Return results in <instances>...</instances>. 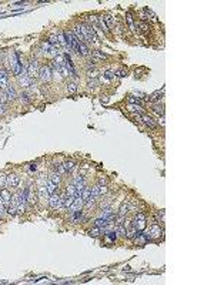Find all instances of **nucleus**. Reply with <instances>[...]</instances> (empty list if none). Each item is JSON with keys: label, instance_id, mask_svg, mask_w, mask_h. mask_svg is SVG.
<instances>
[{"label": "nucleus", "instance_id": "33", "mask_svg": "<svg viewBox=\"0 0 214 285\" xmlns=\"http://www.w3.org/2000/svg\"><path fill=\"white\" fill-rule=\"evenodd\" d=\"M153 110H154V111H156L157 114H161V116L164 114V108H163V106H160V104H156Z\"/></svg>", "mask_w": 214, "mask_h": 285}, {"label": "nucleus", "instance_id": "3", "mask_svg": "<svg viewBox=\"0 0 214 285\" xmlns=\"http://www.w3.org/2000/svg\"><path fill=\"white\" fill-rule=\"evenodd\" d=\"M133 225L136 227V230L139 232H141L146 228V215L143 214V212H139V214L136 215V218H134V223H133Z\"/></svg>", "mask_w": 214, "mask_h": 285}, {"label": "nucleus", "instance_id": "41", "mask_svg": "<svg viewBox=\"0 0 214 285\" xmlns=\"http://www.w3.org/2000/svg\"><path fill=\"white\" fill-rule=\"evenodd\" d=\"M104 21L109 23V27H113V26H114V20L111 19V16H106L104 17Z\"/></svg>", "mask_w": 214, "mask_h": 285}, {"label": "nucleus", "instance_id": "38", "mask_svg": "<svg viewBox=\"0 0 214 285\" xmlns=\"http://www.w3.org/2000/svg\"><path fill=\"white\" fill-rule=\"evenodd\" d=\"M128 110H130V111H141V107L137 106V104H130V106H128Z\"/></svg>", "mask_w": 214, "mask_h": 285}, {"label": "nucleus", "instance_id": "21", "mask_svg": "<svg viewBox=\"0 0 214 285\" xmlns=\"http://www.w3.org/2000/svg\"><path fill=\"white\" fill-rule=\"evenodd\" d=\"M94 224H96V227H97V228H106L107 225H109V223H107V219L101 218V217H100V218H97V219H96V221H94Z\"/></svg>", "mask_w": 214, "mask_h": 285}, {"label": "nucleus", "instance_id": "52", "mask_svg": "<svg viewBox=\"0 0 214 285\" xmlns=\"http://www.w3.org/2000/svg\"><path fill=\"white\" fill-rule=\"evenodd\" d=\"M96 76H97V71H89V77H93V79H94Z\"/></svg>", "mask_w": 214, "mask_h": 285}, {"label": "nucleus", "instance_id": "49", "mask_svg": "<svg viewBox=\"0 0 214 285\" xmlns=\"http://www.w3.org/2000/svg\"><path fill=\"white\" fill-rule=\"evenodd\" d=\"M3 212H4V204H3V201H2V198H0V217L3 215Z\"/></svg>", "mask_w": 214, "mask_h": 285}, {"label": "nucleus", "instance_id": "8", "mask_svg": "<svg viewBox=\"0 0 214 285\" xmlns=\"http://www.w3.org/2000/svg\"><path fill=\"white\" fill-rule=\"evenodd\" d=\"M0 198H2V201H3L4 207L10 204V201H12V194L9 193V190H6V188H2L0 190Z\"/></svg>", "mask_w": 214, "mask_h": 285}, {"label": "nucleus", "instance_id": "26", "mask_svg": "<svg viewBox=\"0 0 214 285\" xmlns=\"http://www.w3.org/2000/svg\"><path fill=\"white\" fill-rule=\"evenodd\" d=\"M161 96H163V91H156V93H153L151 97H150V100L151 101H156V103H159L161 100Z\"/></svg>", "mask_w": 214, "mask_h": 285}, {"label": "nucleus", "instance_id": "34", "mask_svg": "<svg viewBox=\"0 0 214 285\" xmlns=\"http://www.w3.org/2000/svg\"><path fill=\"white\" fill-rule=\"evenodd\" d=\"M99 24H100V27H101V30H103V32H109V27H107L106 21L103 20V17H100V19H99Z\"/></svg>", "mask_w": 214, "mask_h": 285}, {"label": "nucleus", "instance_id": "10", "mask_svg": "<svg viewBox=\"0 0 214 285\" xmlns=\"http://www.w3.org/2000/svg\"><path fill=\"white\" fill-rule=\"evenodd\" d=\"M57 40H59V46H62L63 50H70L69 49V46H67V41H66V37H64V33H63L62 30H59L57 32Z\"/></svg>", "mask_w": 214, "mask_h": 285}, {"label": "nucleus", "instance_id": "35", "mask_svg": "<svg viewBox=\"0 0 214 285\" xmlns=\"http://www.w3.org/2000/svg\"><path fill=\"white\" fill-rule=\"evenodd\" d=\"M96 203V198H93V197H90V198L87 200V201H84V205L87 207V208H90V207H93Z\"/></svg>", "mask_w": 214, "mask_h": 285}, {"label": "nucleus", "instance_id": "16", "mask_svg": "<svg viewBox=\"0 0 214 285\" xmlns=\"http://www.w3.org/2000/svg\"><path fill=\"white\" fill-rule=\"evenodd\" d=\"M7 74L4 71H0V88H7Z\"/></svg>", "mask_w": 214, "mask_h": 285}, {"label": "nucleus", "instance_id": "13", "mask_svg": "<svg viewBox=\"0 0 214 285\" xmlns=\"http://www.w3.org/2000/svg\"><path fill=\"white\" fill-rule=\"evenodd\" d=\"M78 54H82V56H89L90 54V50H89V47L86 46L84 41L78 43Z\"/></svg>", "mask_w": 214, "mask_h": 285}, {"label": "nucleus", "instance_id": "28", "mask_svg": "<svg viewBox=\"0 0 214 285\" xmlns=\"http://www.w3.org/2000/svg\"><path fill=\"white\" fill-rule=\"evenodd\" d=\"M91 197H93V198H96V200H97V198H99V197H100V193H99V184H97V186H94V187H93V188H91Z\"/></svg>", "mask_w": 214, "mask_h": 285}, {"label": "nucleus", "instance_id": "25", "mask_svg": "<svg viewBox=\"0 0 214 285\" xmlns=\"http://www.w3.org/2000/svg\"><path fill=\"white\" fill-rule=\"evenodd\" d=\"M66 194H67V195H73V197L77 194V188H76V186H74V184H70V186L67 187Z\"/></svg>", "mask_w": 214, "mask_h": 285}, {"label": "nucleus", "instance_id": "20", "mask_svg": "<svg viewBox=\"0 0 214 285\" xmlns=\"http://www.w3.org/2000/svg\"><path fill=\"white\" fill-rule=\"evenodd\" d=\"M133 204H130V203H126V204H123V205L120 207V215H126L128 212V210L130 208H133Z\"/></svg>", "mask_w": 214, "mask_h": 285}, {"label": "nucleus", "instance_id": "50", "mask_svg": "<svg viewBox=\"0 0 214 285\" xmlns=\"http://www.w3.org/2000/svg\"><path fill=\"white\" fill-rule=\"evenodd\" d=\"M89 86H90V87H96V86H97V80H90V81H89Z\"/></svg>", "mask_w": 214, "mask_h": 285}, {"label": "nucleus", "instance_id": "36", "mask_svg": "<svg viewBox=\"0 0 214 285\" xmlns=\"http://www.w3.org/2000/svg\"><path fill=\"white\" fill-rule=\"evenodd\" d=\"M114 71H110V70H109V71H106V73H104V80H106V81H109V80H110V79H113V77H114Z\"/></svg>", "mask_w": 214, "mask_h": 285}, {"label": "nucleus", "instance_id": "4", "mask_svg": "<svg viewBox=\"0 0 214 285\" xmlns=\"http://www.w3.org/2000/svg\"><path fill=\"white\" fill-rule=\"evenodd\" d=\"M43 53H44V56H47V57H56V56H57V49L53 47L49 41H46V43H43Z\"/></svg>", "mask_w": 214, "mask_h": 285}, {"label": "nucleus", "instance_id": "44", "mask_svg": "<svg viewBox=\"0 0 214 285\" xmlns=\"http://www.w3.org/2000/svg\"><path fill=\"white\" fill-rule=\"evenodd\" d=\"M99 193H100V195L106 194V193H107V187L106 186H100V184H99Z\"/></svg>", "mask_w": 214, "mask_h": 285}, {"label": "nucleus", "instance_id": "6", "mask_svg": "<svg viewBox=\"0 0 214 285\" xmlns=\"http://www.w3.org/2000/svg\"><path fill=\"white\" fill-rule=\"evenodd\" d=\"M161 228L159 227V225H151L150 227V230H148V232H147V235H148V238H160L161 237Z\"/></svg>", "mask_w": 214, "mask_h": 285}, {"label": "nucleus", "instance_id": "27", "mask_svg": "<svg viewBox=\"0 0 214 285\" xmlns=\"http://www.w3.org/2000/svg\"><path fill=\"white\" fill-rule=\"evenodd\" d=\"M91 197V191L90 188H84V190L82 191V200L83 201H87V200Z\"/></svg>", "mask_w": 214, "mask_h": 285}, {"label": "nucleus", "instance_id": "29", "mask_svg": "<svg viewBox=\"0 0 214 285\" xmlns=\"http://www.w3.org/2000/svg\"><path fill=\"white\" fill-rule=\"evenodd\" d=\"M66 88H67V91H69V93H71V94H73V93H76V91H77V84H76V83H69Z\"/></svg>", "mask_w": 214, "mask_h": 285}, {"label": "nucleus", "instance_id": "23", "mask_svg": "<svg viewBox=\"0 0 214 285\" xmlns=\"http://www.w3.org/2000/svg\"><path fill=\"white\" fill-rule=\"evenodd\" d=\"M73 34L76 36V39L78 40V43L84 40V37H83V33H82V29H80V26H76V27H74V33H73Z\"/></svg>", "mask_w": 214, "mask_h": 285}, {"label": "nucleus", "instance_id": "22", "mask_svg": "<svg viewBox=\"0 0 214 285\" xmlns=\"http://www.w3.org/2000/svg\"><path fill=\"white\" fill-rule=\"evenodd\" d=\"M49 181H52V182H54L56 186H59V184H60V181H62V175H60V174H57V173L52 174V175H50V178H49Z\"/></svg>", "mask_w": 214, "mask_h": 285}, {"label": "nucleus", "instance_id": "2", "mask_svg": "<svg viewBox=\"0 0 214 285\" xmlns=\"http://www.w3.org/2000/svg\"><path fill=\"white\" fill-rule=\"evenodd\" d=\"M64 37H66L69 49L76 51V53H78V40L76 39V36H74L71 32H67V33H64Z\"/></svg>", "mask_w": 214, "mask_h": 285}, {"label": "nucleus", "instance_id": "48", "mask_svg": "<svg viewBox=\"0 0 214 285\" xmlns=\"http://www.w3.org/2000/svg\"><path fill=\"white\" fill-rule=\"evenodd\" d=\"M53 76H54V79H56V80H60V79H62V74H60L57 70H54V71H53Z\"/></svg>", "mask_w": 214, "mask_h": 285}, {"label": "nucleus", "instance_id": "7", "mask_svg": "<svg viewBox=\"0 0 214 285\" xmlns=\"http://www.w3.org/2000/svg\"><path fill=\"white\" fill-rule=\"evenodd\" d=\"M39 76H40V79L43 81H50L52 80V70H50V67H47V66L41 67Z\"/></svg>", "mask_w": 214, "mask_h": 285}, {"label": "nucleus", "instance_id": "42", "mask_svg": "<svg viewBox=\"0 0 214 285\" xmlns=\"http://www.w3.org/2000/svg\"><path fill=\"white\" fill-rule=\"evenodd\" d=\"M6 111H7V106H6V104H2V103H0V116L6 114Z\"/></svg>", "mask_w": 214, "mask_h": 285}, {"label": "nucleus", "instance_id": "45", "mask_svg": "<svg viewBox=\"0 0 214 285\" xmlns=\"http://www.w3.org/2000/svg\"><path fill=\"white\" fill-rule=\"evenodd\" d=\"M6 100H7V96H6V93H0V103L4 104V103H6Z\"/></svg>", "mask_w": 214, "mask_h": 285}, {"label": "nucleus", "instance_id": "39", "mask_svg": "<svg viewBox=\"0 0 214 285\" xmlns=\"http://www.w3.org/2000/svg\"><path fill=\"white\" fill-rule=\"evenodd\" d=\"M93 57H97V58H106L107 56L104 53H100L99 50H96V51H93Z\"/></svg>", "mask_w": 214, "mask_h": 285}, {"label": "nucleus", "instance_id": "24", "mask_svg": "<svg viewBox=\"0 0 214 285\" xmlns=\"http://www.w3.org/2000/svg\"><path fill=\"white\" fill-rule=\"evenodd\" d=\"M46 187H47V191H49V195L54 194V191H56V188H57V186H56L54 182L49 181V180H47V184H46Z\"/></svg>", "mask_w": 214, "mask_h": 285}, {"label": "nucleus", "instance_id": "12", "mask_svg": "<svg viewBox=\"0 0 214 285\" xmlns=\"http://www.w3.org/2000/svg\"><path fill=\"white\" fill-rule=\"evenodd\" d=\"M133 240L136 241V242H137V244H139V245H144V244H146V242H147L148 240H150V238H148L147 232H146V234H136V237H134Z\"/></svg>", "mask_w": 214, "mask_h": 285}, {"label": "nucleus", "instance_id": "17", "mask_svg": "<svg viewBox=\"0 0 214 285\" xmlns=\"http://www.w3.org/2000/svg\"><path fill=\"white\" fill-rule=\"evenodd\" d=\"M111 217H114V212H113V210H111L110 207H106V208L103 210V212H101V218L110 219Z\"/></svg>", "mask_w": 214, "mask_h": 285}, {"label": "nucleus", "instance_id": "30", "mask_svg": "<svg viewBox=\"0 0 214 285\" xmlns=\"http://www.w3.org/2000/svg\"><path fill=\"white\" fill-rule=\"evenodd\" d=\"M116 232H117L119 235L126 237V228L123 227V224H120V225H117V230H116Z\"/></svg>", "mask_w": 214, "mask_h": 285}, {"label": "nucleus", "instance_id": "11", "mask_svg": "<svg viewBox=\"0 0 214 285\" xmlns=\"http://www.w3.org/2000/svg\"><path fill=\"white\" fill-rule=\"evenodd\" d=\"M19 83L21 84V87H29L32 86V79L26 73H23V74L19 76Z\"/></svg>", "mask_w": 214, "mask_h": 285}, {"label": "nucleus", "instance_id": "32", "mask_svg": "<svg viewBox=\"0 0 214 285\" xmlns=\"http://www.w3.org/2000/svg\"><path fill=\"white\" fill-rule=\"evenodd\" d=\"M4 186H7V177L4 174H0V188H3Z\"/></svg>", "mask_w": 214, "mask_h": 285}, {"label": "nucleus", "instance_id": "46", "mask_svg": "<svg viewBox=\"0 0 214 285\" xmlns=\"http://www.w3.org/2000/svg\"><path fill=\"white\" fill-rule=\"evenodd\" d=\"M114 74L117 76V77H126V76H127V73H126L124 70H119L117 73H114Z\"/></svg>", "mask_w": 214, "mask_h": 285}, {"label": "nucleus", "instance_id": "15", "mask_svg": "<svg viewBox=\"0 0 214 285\" xmlns=\"http://www.w3.org/2000/svg\"><path fill=\"white\" fill-rule=\"evenodd\" d=\"M39 197H40V200H47L49 198V191H47V187L46 186L39 187Z\"/></svg>", "mask_w": 214, "mask_h": 285}, {"label": "nucleus", "instance_id": "1", "mask_svg": "<svg viewBox=\"0 0 214 285\" xmlns=\"http://www.w3.org/2000/svg\"><path fill=\"white\" fill-rule=\"evenodd\" d=\"M40 73V66H39V62L37 60H32L27 66V70H26V74L29 76L30 79L33 80L34 77H37Z\"/></svg>", "mask_w": 214, "mask_h": 285}, {"label": "nucleus", "instance_id": "40", "mask_svg": "<svg viewBox=\"0 0 214 285\" xmlns=\"http://www.w3.org/2000/svg\"><path fill=\"white\" fill-rule=\"evenodd\" d=\"M56 173H57V174H60V175H62V174H64V173H66V170H64V165H60V164H57V167H56Z\"/></svg>", "mask_w": 214, "mask_h": 285}, {"label": "nucleus", "instance_id": "9", "mask_svg": "<svg viewBox=\"0 0 214 285\" xmlns=\"http://www.w3.org/2000/svg\"><path fill=\"white\" fill-rule=\"evenodd\" d=\"M20 184V177L19 175H16V174H12V175H9L7 177V186L12 187V188H14V187H17Z\"/></svg>", "mask_w": 214, "mask_h": 285}, {"label": "nucleus", "instance_id": "18", "mask_svg": "<svg viewBox=\"0 0 214 285\" xmlns=\"http://www.w3.org/2000/svg\"><path fill=\"white\" fill-rule=\"evenodd\" d=\"M141 120H143L144 123L147 124V126H148V127H150V128H156V123L153 121V118H151V117L146 116V114H141Z\"/></svg>", "mask_w": 214, "mask_h": 285}, {"label": "nucleus", "instance_id": "47", "mask_svg": "<svg viewBox=\"0 0 214 285\" xmlns=\"http://www.w3.org/2000/svg\"><path fill=\"white\" fill-rule=\"evenodd\" d=\"M20 99H21V101H23V103H26V104H27V103H30V100H29V96H27V94H21V97H20Z\"/></svg>", "mask_w": 214, "mask_h": 285}, {"label": "nucleus", "instance_id": "37", "mask_svg": "<svg viewBox=\"0 0 214 285\" xmlns=\"http://www.w3.org/2000/svg\"><path fill=\"white\" fill-rule=\"evenodd\" d=\"M99 234H100V228H97V227L89 231V235H90V237H97Z\"/></svg>", "mask_w": 214, "mask_h": 285}, {"label": "nucleus", "instance_id": "51", "mask_svg": "<svg viewBox=\"0 0 214 285\" xmlns=\"http://www.w3.org/2000/svg\"><path fill=\"white\" fill-rule=\"evenodd\" d=\"M106 182H107V180H106V178H103V177L100 178V181H99V184H100V186H106Z\"/></svg>", "mask_w": 214, "mask_h": 285}, {"label": "nucleus", "instance_id": "19", "mask_svg": "<svg viewBox=\"0 0 214 285\" xmlns=\"http://www.w3.org/2000/svg\"><path fill=\"white\" fill-rule=\"evenodd\" d=\"M6 96H7L9 100L16 99V90H14L12 86H7V88H6Z\"/></svg>", "mask_w": 214, "mask_h": 285}, {"label": "nucleus", "instance_id": "5", "mask_svg": "<svg viewBox=\"0 0 214 285\" xmlns=\"http://www.w3.org/2000/svg\"><path fill=\"white\" fill-rule=\"evenodd\" d=\"M49 204L52 208H60V207L63 205V200L60 195L57 194H52L49 197Z\"/></svg>", "mask_w": 214, "mask_h": 285}, {"label": "nucleus", "instance_id": "43", "mask_svg": "<svg viewBox=\"0 0 214 285\" xmlns=\"http://www.w3.org/2000/svg\"><path fill=\"white\" fill-rule=\"evenodd\" d=\"M106 235H107V238H109L110 241H114L116 238H117V235H116V232H109V231H107Z\"/></svg>", "mask_w": 214, "mask_h": 285}, {"label": "nucleus", "instance_id": "14", "mask_svg": "<svg viewBox=\"0 0 214 285\" xmlns=\"http://www.w3.org/2000/svg\"><path fill=\"white\" fill-rule=\"evenodd\" d=\"M62 200H63V205L66 207V208H70L71 207V204L74 203V197L73 195H63L62 197Z\"/></svg>", "mask_w": 214, "mask_h": 285}, {"label": "nucleus", "instance_id": "31", "mask_svg": "<svg viewBox=\"0 0 214 285\" xmlns=\"http://www.w3.org/2000/svg\"><path fill=\"white\" fill-rule=\"evenodd\" d=\"M64 170H66V173H70V171H73V168H74V164L71 161H67V163H64Z\"/></svg>", "mask_w": 214, "mask_h": 285}]
</instances>
